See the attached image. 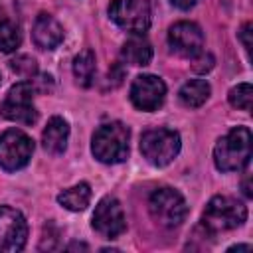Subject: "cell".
<instances>
[{
	"label": "cell",
	"instance_id": "obj_23",
	"mask_svg": "<svg viewBox=\"0 0 253 253\" xmlns=\"http://www.w3.org/2000/svg\"><path fill=\"white\" fill-rule=\"evenodd\" d=\"M237 36H239V40H241L245 51L249 53V49H251V40H249V36H251V22H247V24L241 28V32H239Z\"/></svg>",
	"mask_w": 253,
	"mask_h": 253
},
{
	"label": "cell",
	"instance_id": "obj_8",
	"mask_svg": "<svg viewBox=\"0 0 253 253\" xmlns=\"http://www.w3.org/2000/svg\"><path fill=\"white\" fill-rule=\"evenodd\" d=\"M34 154V140L18 130L8 128L0 134V168L6 172H16L24 168Z\"/></svg>",
	"mask_w": 253,
	"mask_h": 253
},
{
	"label": "cell",
	"instance_id": "obj_1",
	"mask_svg": "<svg viewBox=\"0 0 253 253\" xmlns=\"http://www.w3.org/2000/svg\"><path fill=\"white\" fill-rule=\"evenodd\" d=\"M130 130L121 121L101 125L91 138V152L103 164H121L128 158Z\"/></svg>",
	"mask_w": 253,
	"mask_h": 253
},
{
	"label": "cell",
	"instance_id": "obj_16",
	"mask_svg": "<svg viewBox=\"0 0 253 253\" xmlns=\"http://www.w3.org/2000/svg\"><path fill=\"white\" fill-rule=\"evenodd\" d=\"M91 202V186L87 182H79L67 190L57 194V204L69 211H83Z\"/></svg>",
	"mask_w": 253,
	"mask_h": 253
},
{
	"label": "cell",
	"instance_id": "obj_24",
	"mask_svg": "<svg viewBox=\"0 0 253 253\" xmlns=\"http://www.w3.org/2000/svg\"><path fill=\"white\" fill-rule=\"evenodd\" d=\"M170 4L174 8H178V10H190V8H194L198 4V0H170Z\"/></svg>",
	"mask_w": 253,
	"mask_h": 253
},
{
	"label": "cell",
	"instance_id": "obj_25",
	"mask_svg": "<svg viewBox=\"0 0 253 253\" xmlns=\"http://www.w3.org/2000/svg\"><path fill=\"white\" fill-rule=\"evenodd\" d=\"M249 178H251V174H249V172H245V178H243V194H245L247 198H251V196H253V192H251V184H249Z\"/></svg>",
	"mask_w": 253,
	"mask_h": 253
},
{
	"label": "cell",
	"instance_id": "obj_18",
	"mask_svg": "<svg viewBox=\"0 0 253 253\" xmlns=\"http://www.w3.org/2000/svg\"><path fill=\"white\" fill-rule=\"evenodd\" d=\"M73 77H75V83L79 87H91L93 85V79H95V71H97V65H95V53L87 47V49H81L75 57H73Z\"/></svg>",
	"mask_w": 253,
	"mask_h": 253
},
{
	"label": "cell",
	"instance_id": "obj_21",
	"mask_svg": "<svg viewBox=\"0 0 253 253\" xmlns=\"http://www.w3.org/2000/svg\"><path fill=\"white\" fill-rule=\"evenodd\" d=\"M10 69H12L14 73L22 75V77H28V79L36 77V71H38L36 61H34L32 57H28V55H18L16 59H12V61H10Z\"/></svg>",
	"mask_w": 253,
	"mask_h": 253
},
{
	"label": "cell",
	"instance_id": "obj_12",
	"mask_svg": "<svg viewBox=\"0 0 253 253\" xmlns=\"http://www.w3.org/2000/svg\"><path fill=\"white\" fill-rule=\"evenodd\" d=\"M168 45L172 53L194 59L204 51V32L194 22H176L168 30Z\"/></svg>",
	"mask_w": 253,
	"mask_h": 253
},
{
	"label": "cell",
	"instance_id": "obj_11",
	"mask_svg": "<svg viewBox=\"0 0 253 253\" xmlns=\"http://www.w3.org/2000/svg\"><path fill=\"white\" fill-rule=\"evenodd\" d=\"M130 103L138 109V111H156L158 107H162L164 99H166V85L158 75L152 73H142L136 75L132 85H130Z\"/></svg>",
	"mask_w": 253,
	"mask_h": 253
},
{
	"label": "cell",
	"instance_id": "obj_26",
	"mask_svg": "<svg viewBox=\"0 0 253 253\" xmlns=\"http://www.w3.org/2000/svg\"><path fill=\"white\" fill-rule=\"evenodd\" d=\"M12 2H14V0H0V10L10 8V6H12Z\"/></svg>",
	"mask_w": 253,
	"mask_h": 253
},
{
	"label": "cell",
	"instance_id": "obj_7",
	"mask_svg": "<svg viewBox=\"0 0 253 253\" xmlns=\"http://www.w3.org/2000/svg\"><path fill=\"white\" fill-rule=\"evenodd\" d=\"M109 18L128 34H144L152 22L146 0H111Z\"/></svg>",
	"mask_w": 253,
	"mask_h": 253
},
{
	"label": "cell",
	"instance_id": "obj_27",
	"mask_svg": "<svg viewBox=\"0 0 253 253\" xmlns=\"http://www.w3.org/2000/svg\"><path fill=\"white\" fill-rule=\"evenodd\" d=\"M67 249H87V245L85 243H71Z\"/></svg>",
	"mask_w": 253,
	"mask_h": 253
},
{
	"label": "cell",
	"instance_id": "obj_28",
	"mask_svg": "<svg viewBox=\"0 0 253 253\" xmlns=\"http://www.w3.org/2000/svg\"><path fill=\"white\" fill-rule=\"evenodd\" d=\"M235 249L241 251V249H251V247L249 245H233V247H229V251H235Z\"/></svg>",
	"mask_w": 253,
	"mask_h": 253
},
{
	"label": "cell",
	"instance_id": "obj_2",
	"mask_svg": "<svg viewBox=\"0 0 253 253\" xmlns=\"http://www.w3.org/2000/svg\"><path fill=\"white\" fill-rule=\"evenodd\" d=\"M251 158V130L235 126L223 134L213 146V164L219 172H235L249 164Z\"/></svg>",
	"mask_w": 253,
	"mask_h": 253
},
{
	"label": "cell",
	"instance_id": "obj_22",
	"mask_svg": "<svg viewBox=\"0 0 253 253\" xmlns=\"http://www.w3.org/2000/svg\"><path fill=\"white\" fill-rule=\"evenodd\" d=\"M192 61H194L192 67H194V71H198V73H206V71H210V69L213 67V57H211L210 53H204V51H202L200 55H196Z\"/></svg>",
	"mask_w": 253,
	"mask_h": 253
},
{
	"label": "cell",
	"instance_id": "obj_9",
	"mask_svg": "<svg viewBox=\"0 0 253 253\" xmlns=\"http://www.w3.org/2000/svg\"><path fill=\"white\" fill-rule=\"evenodd\" d=\"M28 221L16 208L0 206V253H16L26 247Z\"/></svg>",
	"mask_w": 253,
	"mask_h": 253
},
{
	"label": "cell",
	"instance_id": "obj_3",
	"mask_svg": "<svg viewBox=\"0 0 253 253\" xmlns=\"http://www.w3.org/2000/svg\"><path fill=\"white\" fill-rule=\"evenodd\" d=\"M245 219H247L245 204L231 196H213L202 213V225L210 233L235 229L243 225Z\"/></svg>",
	"mask_w": 253,
	"mask_h": 253
},
{
	"label": "cell",
	"instance_id": "obj_19",
	"mask_svg": "<svg viewBox=\"0 0 253 253\" xmlns=\"http://www.w3.org/2000/svg\"><path fill=\"white\" fill-rule=\"evenodd\" d=\"M18 45H20L18 26L8 18H0V51L12 53L18 49Z\"/></svg>",
	"mask_w": 253,
	"mask_h": 253
},
{
	"label": "cell",
	"instance_id": "obj_17",
	"mask_svg": "<svg viewBox=\"0 0 253 253\" xmlns=\"http://www.w3.org/2000/svg\"><path fill=\"white\" fill-rule=\"evenodd\" d=\"M210 93H211V87L206 79H192V81L182 85V89L178 93V99L184 107L198 109L210 99Z\"/></svg>",
	"mask_w": 253,
	"mask_h": 253
},
{
	"label": "cell",
	"instance_id": "obj_15",
	"mask_svg": "<svg viewBox=\"0 0 253 253\" xmlns=\"http://www.w3.org/2000/svg\"><path fill=\"white\" fill-rule=\"evenodd\" d=\"M121 55L126 63L136 65V67H144L152 59V45L144 38V34H132L125 42V45L121 49Z\"/></svg>",
	"mask_w": 253,
	"mask_h": 253
},
{
	"label": "cell",
	"instance_id": "obj_29",
	"mask_svg": "<svg viewBox=\"0 0 253 253\" xmlns=\"http://www.w3.org/2000/svg\"><path fill=\"white\" fill-rule=\"evenodd\" d=\"M0 83H2V75H0Z\"/></svg>",
	"mask_w": 253,
	"mask_h": 253
},
{
	"label": "cell",
	"instance_id": "obj_14",
	"mask_svg": "<svg viewBox=\"0 0 253 253\" xmlns=\"http://www.w3.org/2000/svg\"><path fill=\"white\" fill-rule=\"evenodd\" d=\"M69 140V123L63 117H51L42 132V144L49 154H63Z\"/></svg>",
	"mask_w": 253,
	"mask_h": 253
},
{
	"label": "cell",
	"instance_id": "obj_20",
	"mask_svg": "<svg viewBox=\"0 0 253 253\" xmlns=\"http://www.w3.org/2000/svg\"><path fill=\"white\" fill-rule=\"evenodd\" d=\"M227 99H229V105L231 107L249 111L251 109V99H253V87H251V83H237L235 87L229 89Z\"/></svg>",
	"mask_w": 253,
	"mask_h": 253
},
{
	"label": "cell",
	"instance_id": "obj_13",
	"mask_svg": "<svg viewBox=\"0 0 253 253\" xmlns=\"http://www.w3.org/2000/svg\"><path fill=\"white\" fill-rule=\"evenodd\" d=\"M32 40L40 49H55L63 42V28L51 14H38L32 28Z\"/></svg>",
	"mask_w": 253,
	"mask_h": 253
},
{
	"label": "cell",
	"instance_id": "obj_6",
	"mask_svg": "<svg viewBox=\"0 0 253 253\" xmlns=\"http://www.w3.org/2000/svg\"><path fill=\"white\" fill-rule=\"evenodd\" d=\"M180 134L172 128L158 126L142 132L140 136V152L152 166H166L170 164L180 152Z\"/></svg>",
	"mask_w": 253,
	"mask_h": 253
},
{
	"label": "cell",
	"instance_id": "obj_5",
	"mask_svg": "<svg viewBox=\"0 0 253 253\" xmlns=\"http://www.w3.org/2000/svg\"><path fill=\"white\" fill-rule=\"evenodd\" d=\"M148 211L158 225H162L166 229H174V227L182 225V221L186 219L188 206H186L184 196L178 190L158 188L148 198Z\"/></svg>",
	"mask_w": 253,
	"mask_h": 253
},
{
	"label": "cell",
	"instance_id": "obj_4",
	"mask_svg": "<svg viewBox=\"0 0 253 253\" xmlns=\"http://www.w3.org/2000/svg\"><path fill=\"white\" fill-rule=\"evenodd\" d=\"M36 85L34 81H20L10 87L6 93L4 101L0 103V115L6 121L18 123V125H34L38 121V111L34 107V97H36Z\"/></svg>",
	"mask_w": 253,
	"mask_h": 253
},
{
	"label": "cell",
	"instance_id": "obj_10",
	"mask_svg": "<svg viewBox=\"0 0 253 253\" xmlns=\"http://www.w3.org/2000/svg\"><path fill=\"white\" fill-rule=\"evenodd\" d=\"M93 229L105 237V239H115L126 229V217L123 211L121 202L115 196H105L93 211Z\"/></svg>",
	"mask_w": 253,
	"mask_h": 253
}]
</instances>
